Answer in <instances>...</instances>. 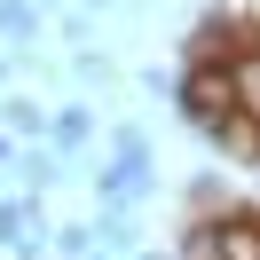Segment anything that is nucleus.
<instances>
[{
	"label": "nucleus",
	"mask_w": 260,
	"mask_h": 260,
	"mask_svg": "<svg viewBox=\"0 0 260 260\" xmlns=\"http://www.w3.org/2000/svg\"><path fill=\"white\" fill-rule=\"evenodd\" d=\"M174 103H181V118H189V126H213V118H229V111H237L229 63H221V55H197V63L174 79Z\"/></svg>",
	"instance_id": "obj_1"
},
{
	"label": "nucleus",
	"mask_w": 260,
	"mask_h": 260,
	"mask_svg": "<svg viewBox=\"0 0 260 260\" xmlns=\"http://www.w3.org/2000/svg\"><path fill=\"white\" fill-rule=\"evenodd\" d=\"M95 197H103V205H142V197H150V142L111 150V166L95 174Z\"/></svg>",
	"instance_id": "obj_2"
},
{
	"label": "nucleus",
	"mask_w": 260,
	"mask_h": 260,
	"mask_svg": "<svg viewBox=\"0 0 260 260\" xmlns=\"http://www.w3.org/2000/svg\"><path fill=\"white\" fill-rule=\"evenodd\" d=\"M213 237V260H260V221L252 213H221V221H205Z\"/></svg>",
	"instance_id": "obj_3"
},
{
	"label": "nucleus",
	"mask_w": 260,
	"mask_h": 260,
	"mask_svg": "<svg viewBox=\"0 0 260 260\" xmlns=\"http://www.w3.org/2000/svg\"><path fill=\"white\" fill-rule=\"evenodd\" d=\"M229 87H237V111L260 126V48H237V63H229Z\"/></svg>",
	"instance_id": "obj_4"
},
{
	"label": "nucleus",
	"mask_w": 260,
	"mask_h": 260,
	"mask_svg": "<svg viewBox=\"0 0 260 260\" xmlns=\"http://www.w3.org/2000/svg\"><path fill=\"white\" fill-rule=\"evenodd\" d=\"M32 221H40L32 189H24V197H0V244H16V252H24V244H40V237H32Z\"/></svg>",
	"instance_id": "obj_5"
},
{
	"label": "nucleus",
	"mask_w": 260,
	"mask_h": 260,
	"mask_svg": "<svg viewBox=\"0 0 260 260\" xmlns=\"http://www.w3.org/2000/svg\"><path fill=\"white\" fill-rule=\"evenodd\" d=\"M8 166L24 174V189H55V181H63V150H16Z\"/></svg>",
	"instance_id": "obj_6"
},
{
	"label": "nucleus",
	"mask_w": 260,
	"mask_h": 260,
	"mask_svg": "<svg viewBox=\"0 0 260 260\" xmlns=\"http://www.w3.org/2000/svg\"><path fill=\"white\" fill-rule=\"evenodd\" d=\"M48 134H55V150H87L95 118H87V111H55V118H48Z\"/></svg>",
	"instance_id": "obj_7"
},
{
	"label": "nucleus",
	"mask_w": 260,
	"mask_h": 260,
	"mask_svg": "<svg viewBox=\"0 0 260 260\" xmlns=\"http://www.w3.org/2000/svg\"><path fill=\"white\" fill-rule=\"evenodd\" d=\"M0 118H8V134H40V126H48V111H40L32 95H8V103H0Z\"/></svg>",
	"instance_id": "obj_8"
},
{
	"label": "nucleus",
	"mask_w": 260,
	"mask_h": 260,
	"mask_svg": "<svg viewBox=\"0 0 260 260\" xmlns=\"http://www.w3.org/2000/svg\"><path fill=\"white\" fill-rule=\"evenodd\" d=\"M55 252H63V260H87V252H95V221H63V229H55Z\"/></svg>",
	"instance_id": "obj_9"
},
{
	"label": "nucleus",
	"mask_w": 260,
	"mask_h": 260,
	"mask_svg": "<svg viewBox=\"0 0 260 260\" xmlns=\"http://www.w3.org/2000/svg\"><path fill=\"white\" fill-rule=\"evenodd\" d=\"M71 71H79L87 87H118V71H111V55H95V48H79V55H71Z\"/></svg>",
	"instance_id": "obj_10"
},
{
	"label": "nucleus",
	"mask_w": 260,
	"mask_h": 260,
	"mask_svg": "<svg viewBox=\"0 0 260 260\" xmlns=\"http://www.w3.org/2000/svg\"><path fill=\"white\" fill-rule=\"evenodd\" d=\"M87 8H111V0H87Z\"/></svg>",
	"instance_id": "obj_11"
},
{
	"label": "nucleus",
	"mask_w": 260,
	"mask_h": 260,
	"mask_svg": "<svg viewBox=\"0 0 260 260\" xmlns=\"http://www.w3.org/2000/svg\"><path fill=\"white\" fill-rule=\"evenodd\" d=\"M32 8H55V0H32Z\"/></svg>",
	"instance_id": "obj_12"
},
{
	"label": "nucleus",
	"mask_w": 260,
	"mask_h": 260,
	"mask_svg": "<svg viewBox=\"0 0 260 260\" xmlns=\"http://www.w3.org/2000/svg\"><path fill=\"white\" fill-rule=\"evenodd\" d=\"M0 197H8V181H0Z\"/></svg>",
	"instance_id": "obj_13"
},
{
	"label": "nucleus",
	"mask_w": 260,
	"mask_h": 260,
	"mask_svg": "<svg viewBox=\"0 0 260 260\" xmlns=\"http://www.w3.org/2000/svg\"><path fill=\"white\" fill-rule=\"evenodd\" d=\"M142 260H158V252H142Z\"/></svg>",
	"instance_id": "obj_14"
}]
</instances>
